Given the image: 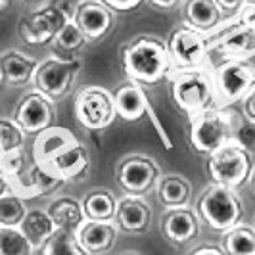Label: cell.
Masks as SVG:
<instances>
[{
  "label": "cell",
  "mask_w": 255,
  "mask_h": 255,
  "mask_svg": "<svg viewBox=\"0 0 255 255\" xmlns=\"http://www.w3.org/2000/svg\"><path fill=\"white\" fill-rule=\"evenodd\" d=\"M121 64L128 79L140 85H155L173 71L167 42L152 35H142L125 44Z\"/></svg>",
  "instance_id": "obj_1"
},
{
  "label": "cell",
  "mask_w": 255,
  "mask_h": 255,
  "mask_svg": "<svg viewBox=\"0 0 255 255\" xmlns=\"http://www.w3.org/2000/svg\"><path fill=\"white\" fill-rule=\"evenodd\" d=\"M167 79L173 102L186 115H194L202 110L217 106L209 62L196 67H177L169 73Z\"/></svg>",
  "instance_id": "obj_2"
},
{
  "label": "cell",
  "mask_w": 255,
  "mask_h": 255,
  "mask_svg": "<svg viewBox=\"0 0 255 255\" xmlns=\"http://www.w3.org/2000/svg\"><path fill=\"white\" fill-rule=\"evenodd\" d=\"M188 117V140L192 150L205 155L219 148L221 144L229 142L234 136V128L238 123V115L230 112L229 106H213Z\"/></svg>",
  "instance_id": "obj_3"
},
{
  "label": "cell",
  "mask_w": 255,
  "mask_h": 255,
  "mask_svg": "<svg viewBox=\"0 0 255 255\" xmlns=\"http://www.w3.org/2000/svg\"><path fill=\"white\" fill-rule=\"evenodd\" d=\"M254 153L242 144L230 138L211 153H207V173L215 184L229 188H240L252 179L254 173Z\"/></svg>",
  "instance_id": "obj_4"
},
{
  "label": "cell",
  "mask_w": 255,
  "mask_h": 255,
  "mask_svg": "<svg viewBox=\"0 0 255 255\" xmlns=\"http://www.w3.org/2000/svg\"><path fill=\"white\" fill-rule=\"evenodd\" d=\"M196 213L211 230L225 232L242 221L244 205L234 188L213 182L198 198Z\"/></svg>",
  "instance_id": "obj_5"
},
{
  "label": "cell",
  "mask_w": 255,
  "mask_h": 255,
  "mask_svg": "<svg viewBox=\"0 0 255 255\" xmlns=\"http://www.w3.org/2000/svg\"><path fill=\"white\" fill-rule=\"evenodd\" d=\"M215 104L227 108L240 102L255 87V64L252 58H223V62L211 67Z\"/></svg>",
  "instance_id": "obj_6"
},
{
  "label": "cell",
  "mask_w": 255,
  "mask_h": 255,
  "mask_svg": "<svg viewBox=\"0 0 255 255\" xmlns=\"http://www.w3.org/2000/svg\"><path fill=\"white\" fill-rule=\"evenodd\" d=\"M73 114L79 125L89 130H102L114 123V94L98 85H89L77 92Z\"/></svg>",
  "instance_id": "obj_7"
},
{
  "label": "cell",
  "mask_w": 255,
  "mask_h": 255,
  "mask_svg": "<svg viewBox=\"0 0 255 255\" xmlns=\"http://www.w3.org/2000/svg\"><path fill=\"white\" fill-rule=\"evenodd\" d=\"M79 71H81V60L77 56L73 58L54 56L44 62H38L37 71L33 75V85L35 90L56 100L62 98L73 87Z\"/></svg>",
  "instance_id": "obj_8"
},
{
  "label": "cell",
  "mask_w": 255,
  "mask_h": 255,
  "mask_svg": "<svg viewBox=\"0 0 255 255\" xmlns=\"http://www.w3.org/2000/svg\"><path fill=\"white\" fill-rule=\"evenodd\" d=\"M167 48L173 62V69L207 64V56L211 54L207 35L188 25H182L171 33L167 40Z\"/></svg>",
  "instance_id": "obj_9"
},
{
  "label": "cell",
  "mask_w": 255,
  "mask_h": 255,
  "mask_svg": "<svg viewBox=\"0 0 255 255\" xmlns=\"http://www.w3.org/2000/svg\"><path fill=\"white\" fill-rule=\"evenodd\" d=\"M115 177L125 192L144 196L155 186L159 179V167L152 157L134 153L117 163Z\"/></svg>",
  "instance_id": "obj_10"
},
{
  "label": "cell",
  "mask_w": 255,
  "mask_h": 255,
  "mask_svg": "<svg viewBox=\"0 0 255 255\" xmlns=\"http://www.w3.org/2000/svg\"><path fill=\"white\" fill-rule=\"evenodd\" d=\"M67 180L50 163H33L27 171L10 179V190L21 198H38L56 194Z\"/></svg>",
  "instance_id": "obj_11"
},
{
  "label": "cell",
  "mask_w": 255,
  "mask_h": 255,
  "mask_svg": "<svg viewBox=\"0 0 255 255\" xmlns=\"http://www.w3.org/2000/svg\"><path fill=\"white\" fill-rule=\"evenodd\" d=\"M65 21H69V19L48 0L37 12L29 13L19 21V37L31 46L48 44Z\"/></svg>",
  "instance_id": "obj_12"
},
{
  "label": "cell",
  "mask_w": 255,
  "mask_h": 255,
  "mask_svg": "<svg viewBox=\"0 0 255 255\" xmlns=\"http://www.w3.org/2000/svg\"><path fill=\"white\" fill-rule=\"evenodd\" d=\"M56 104L50 96L42 94V92H31L21 98V102L15 110V123L27 132L37 134L40 130H44L46 127H50L54 117H56Z\"/></svg>",
  "instance_id": "obj_13"
},
{
  "label": "cell",
  "mask_w": 255,
  "mask_h": 255,
  "mask_svg": "<svg viewBox=\"0 0 255 255\" xmlns=\"http://www.w3.org/2000/svg\"><path fill=\"white\" fill-rule=\"evenodd\" d=\"M79 29L85 33L89 42L104 38L114 27V10L102 0H79L75 17Z\"/></svg>",
  "instance_id": "obj_14"
},
{
  "label": "cell",
  "mask_w": 255,
  "mask_h": 255,
  "mask_svg": "<svg viewBox=\"0 0 255 255\" xmlns=\"http://www.w3.org/2000/svg\"><path fill=\"white\" fill-rule=\"evenodd\" d=\"M75 232L85 255H102L108 254L114 246L115 236H117V225L115 221L85 219Z\"/></svg>",
  "instance_id": "obj_15"
},
{
  "label": "cell",
  "mask_w": 255,
  "mask_h": 255,
  "mask_svg": "<svg viewBox=\"0 0 255 255\" xmlns=\"http://www.w3.org/2000/svg\"><path fill=\"white\" fill-rule=\"evenodd\" d=\"M161 232L173 244L190 242L200 232V217L188 205L165 209V215L161 219Z\"/></svg>",
  "instance_id": "obj_16"
},
{
  "label": "cell",
  "mask_w": 255,
  "mask_h": 255,
  "mask_svg": "<svg viewBox=\"0 0 255 255\" xmlns=\"http://www.w3.org/2000/svg\"><path fill=\"white\" fill-rule=\"evenodd\" d=\"M114 221L117 229L127 230V232H142L150 227L152 207L142 196L128 194L125 198L117 200Z\"/></svg>",
  "instance_id": "obj_17"
},
{
  "label": "cell",
  "mask_w": 255,
  "mask_h": 255,
  "mask_svg": "<svg viewBox=\"0 0 255 255\" xmlns=\"http://www.w3.org/2000/svg\"><path fill=\"white\" fill-rule=\"evenodd\" d=\"M150 100L146 96L140 83H125L114 94V108L115 115L123 121H138L140 117L148 114Z\"/></svg>",
  "instance_id": "obj_18"
},
{
  "label": "cell",
  "mask_w": 255,
  "mask_h": 255,
  "mask_svg": "<svg viewBox=\"0 0 255 255\" xmlns=\"http://www.w3.org/2000/svg\"><path fill=\"white\" fill-rule=\"evenodd\" d=\"M75 134L65 127H46L44 130L37 132V138L33 144V159L37 163H48L54 159L60 152H64L65 148L77 144Z\"/></svg>",
  "instance_id": "obj_19"
},
{
  "label": "cell",
  "mask_w": 255,
  "mask_h": 255,
  "mask_svg": "<svg viewBox=\"0 0 255 255\" xmlns=\"http://www.w3.org/2000/svg\"><path fill=\"white\" fill-rule=\"evenodd\" d=\"M182 17L184 25L207 35L221 23L223 13L215 0H186L182 8Z\"/></svg>",
  "instance_id": "obj_20"
},
{
  "label": "cell",
  "mask_w": 255,
  "mask_h": 255,
  "mask_svg": "<svg viewBox=\"0 0 255 255\" xmlns=\"http://www.w3.org/2000/svg\"><path fill=\"white\" fill-rule=\"evenodd\" d=\"M0 65H2L4 81L8 85L19 87V85L33 83V75L37 71L38 60L27 56L23 52L8 50L0 56Z\"/></svg>",
  "instance_id": "obj_21"
},
{
  "label": "cell",
  "mask_w": 255,
  "mask_h": 255,
  "mask_svg": "<svg viewBox=\"0 0 255 255\" xmlns=\"http://www.w3.org/2000/svg\"><path fill=\"white\" fill-rule=\"evenodd\" d=\"M48 163L65 180H79L89 171V152L81 142H77L73 146L65 148L64 152L58 153Z\"/></svg>",
  "instance_id": "obj_22"
},
{
  "label": "cell",
  "mask_w": 255,
  "mask_h": 255,
  "mask_svg": "<svg viewBox=\"0 0 255 255\" xmlns=\"http://www.w3.org/2000/svg\"><path fill=\"white\" fill-rule=\"evenodd\" d=\"M153 188H155L157 198L165 209L190 204L192 186L190 182L180 175H159Z\"/></svg>",
  "instance_id": "obj_23"
},
{
  "label": "cell",
  "mask_w": 255,
  "mask_h": 255,
  "mask_svg": "<svg viewBox=\"0 0 255 255\" xmlns=\"http://www.w3.org/2000/svg\"><path fill=\"white\" fill-rule=\"evenodd\" d=\"M19 229L23 230L29 242L35 246V250L38 252V248L46 242V238L50 236L56 225L52 221L50 213L48 211H42V209H27L25 217L19 223Z\"/></svg>",
  "instance_id": "obj_24"
},
{
  "label": "cell",
  "mask_w": 255,
  "mask_h": 255,
  "mask_svg": "<svg viewBox=\"0 0 255 255\" xmlns=\"http://www.w3.org/2000/svg\"><path fill=\"white\" fill-rule=\"evenodd\" d=\"M52 221L56 227H64V229H71L77 230L81 227V223L85 221V211H83V204L75 200V198H56L48 209Z\"/></svg>",
  "instance_id": "obj_25"
},
{
  "label": "cell",
  "mask_w": 255,
  "mask_h": 255,
  "mask_svg": "<svg viewBox=\"0 0 255 255\" xmlns=\"http://www.w3.org/2000/svg\"><path fill=\"white\" fill-rule=\"evenodd\" d=\"M87 42H89V38L85 37V33L79 29V25L73 19L65 21L52 38L54 52L64 58H73L77 52H81L87 46Z\"/></svg>",
  "instance_id": "obj_26"
},
{
  "label": "cell",
  "mask_w": 255,
  "mask_h": 255,
  "mask_svg": "<svg viewBox=\"0 0 255 255\" xmlns=\"http://www.w3.org/2000/svg\"><path fill=\"white\" fill-rule=\"evenodd\" d=\"M221 246L229 255H255V229L238 223L223 232Z\"/></svg>",
  "instance_id": "obj_27"
},
{
  "label": "cell",
  "mask_w": 255,
  "mask_h": 255,
  "mask_svg": "<svg viewBox=\"0 0 255 255\" xmlns=\"http://www.w3.org/2000/svg\"><path fill=\"white\" fill-rule=\"evenodd\" d=\"M38 252L44 255H85L77 240V232L64 227H56L46 242L38 248Z\"/></svg>",
  "instance_id": "obj_28"
},
{
  "label": "cell",
  "mask_w": 255,
  "mask_h": 255,
  "mask_svg": "<svg viewBox=\"0 0 255 255\" xmlns=\"http://www.w3.org/2000/svg\"><path fill=\"white\" fill-rule=\"evenodd\" d=\"M81 204H83V211H85L87 219L114 221L117 200L110 190H104V188L102 190H92Z\"/></svg>",
  "instance_id": "obj_29"
},
{
  "label": "cell",
  "mask_w": 255,
  "mask_h": 255,
  "mask_svg": "<svg viewBox=\"0 0 255 255\" xmlns=\"http://www.w3.org/2000/svg\"><path fill=\"white\" fill-rule=\"evenodd\" d=\"M35 252V246L19 227L0 225V255H31Z\"/></svg>",
  "instance_id": "obj_30"
},
{
  "label": "cell",
  "mask_w": 255,
  "mask_h": 255,
  "mask_svg": "<svg viewBox=\"0 0 255 255\" xmlns=\"http://www.w3.org/2000/svg\"><path fill=\"white\" fill-rule=\"evenodd\" d=\"M27 213L25 198H21L15 192H6L0 196V225L19 227Z\"/></svg>",
  "instance_id": "obj_31"
},
{
  "label": "cell",
  "mask_w": 255,
  "mask_h": 255,
  "mask_svg": "<svg viewBox=\"0 0 255 255\" xmlns=\"http://www.w3.org/2000/svg\"><path fill=\"white\" fill-rule=\"evenodd\" d=\"M25 142V130L13 121L0 119V155L2 153L21 150Z\"/></svg>",
  "instance_id": "obj_32"
},
{
  "label": "cell",
  "mask_w": 255,
  "mask_h": 255,
  "mask_svg": "<svg viewBox=\"0 0 255 255\" xmlns=\"http://www.w3.org/2000/svg\"><path fill=\"white\" fill-rule=\"evenodd\" d=\"M25 167V155H23V148L21 150H13V152L2 153L0 155V171L12 179V177H17Z\"/></svg>",
  "instance_id": "obj_33"
},
{
  "label": "cell",
  "mask_w": 255,
  "mask_h": 255,
  "mask_svg": "<svg viewBox=\"0 0 255 255\" xmlns=\"http://www.w3.org/2000/svg\"><path fill=\"white\" fill-rule=\"evenodd\" d=\"M234 140L238 144H242L246 150H250L252 153H255V121L252 119H238L236 128H234Z\"/></svg>",
  "instance_id": "obj_34"
},
{
  "label": "cell",
  "mask_w": 255,
  "mask_h": 255,
  "mask_svg": "<svg viewBox=\"0 0 255 255\" xmlns=\"http://www.w3.org/2000/svg\"><path fill=\"white\" fill-rule=\"evenodd\" d=\"M215 4L219 6V10L223 15H236L242 12V8L248 4V0H215Z\"/></svg>",
  "instance_id": "obj_35"
},
{
  "label": "cell",
  "mask_w": 255,
  "mask_h": 255,
  "mask_svg": "<svg viewBox=\"0 0 255 255\" xmlns=\"http://www.w3.org/2000/svg\"><path fill=\"white\" fill-rule=\"evenodd\" d=\"M104 4H108L114 12H130L136 10L144 0H102Z\"/></svg>",
  "instance_id": "obj_36"
},
{
  "label": "cell",
  "mask_w": 255,
  "mask_h": 255,
  "mask_svg": "<svg viewBox=\"0 0 255 255\" xmlns=\"http://www.w3.org/2000/svg\"><path fill=\"white\" fill-rule=\"evenodd\" d=\"M242 114L246 119H252V121H255V87L246 96H244L242 100Z\"/></svg>",
  "instance_id": "obj_37"
},
{
  "label": "cell",
  "mask_w": 255,
  "mask_h": 255,
  "mask_svg": "<svg viewBox=\"0 0 255 255\" xmlns=\"http://www.w3.org/2000/svg\"><path fill=\"white\" fill-rule=\"evenodd\" d=\"M190 255H225L223 246H200V248H192Z\"/></svg>",
  "instance_id": "obj_38"
},
{
  "label": "cell",
  "mask_w": 255,
  "mask_h": 255,
  "mask_svg": "<svg viewBox=\"0 0 255 255\" xmlns=\"http://www.w3.org/2000/svg\"><path fill=\"white\" fill-rule=\"evenodd\" d=\"M153 8L157 10H163V12H169V10H175L180 4V0H148Z\"/></svg>",
  "instance_id": "obj_39"
},
{
  "label": "cell",
  "mask_w": 255,
  "mask_h": 255,
  "mask_svg": "<svg viewBox=\"0 0 255 255\" xmlns=\"http://www.w3.org/2000/svg\"><path fill=\"white\" fill-rule=\"evenodd\" d=\"M6 192H10V179L0 171V196L6 194Z\"/></svg>",
  "instance_id": "obj_40"
},
{
  "label": "cell",
  "mask_w": 255,
  "mask_h": 255,
  "mask_svg": "<svg viewBox=\"0 0 255 255\" xmlns=\"http://www.w3.org/2000/svg\"><path fill=\"white\" fill-rule=\"evenodd\" d=\"M27 4H31V6H42L44 2H48V0H23Z\"/></svg>",
  "instance_id": "obj_41"
},
{
  "label": "cell",
  "mask_w": 255,
  "mask_h": 255,
  "mask_svg": "<svg viewBox=\"0 0 255 255\" xmlns=\"http://www.w3.org/2000/svg\"><path fill=\"white\" fill-rule=\"evenodd\" d=\"M10 4H12V0H0V12H4Z\"/></svg>",
  "instance_id": "obj_42"
},
{
  "label": "cell",
  "mask_w": 255,
  "mask_h": 255,
  "mask_svg": "<svg viewBox=\"0 0 255 255\" xmlns=\"http://www.w3.org/2000/svg\"><path fill=\"white\" fill-rule=\"evenodd\" d=\"M252 186H254V190H255V167H254V173H252Z\"/></svg>",
  "instance_id": "obj_43"
},
{
  "label": "cell",
  "mask_w": 255,
  "mask_h": 255,
  "mask_svg": "<svg viewBox=\"0 0 255 255\" xmlns=\"http://www.w3.org/2000/svg\"><path fill=\"white\" fill-rule=\"evenodd\" d=\"M2 83H4V73H2V65H0V87H2Z\"/></svg>",
  "instance_id": "obj_44"
}]
</instances>
